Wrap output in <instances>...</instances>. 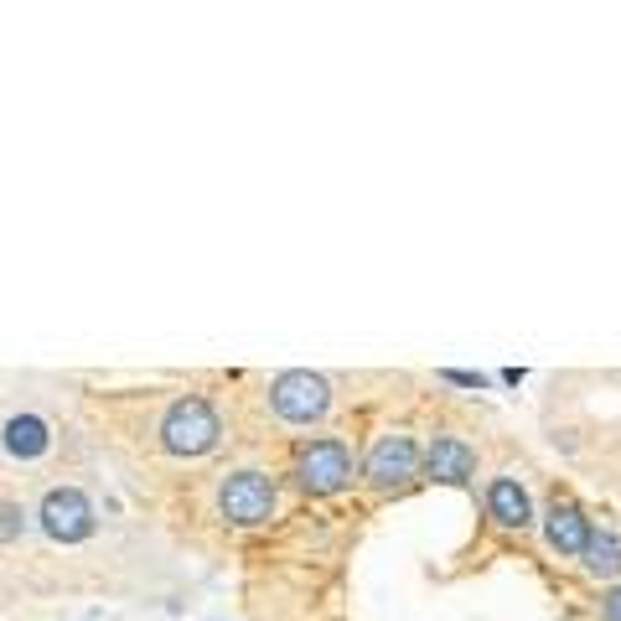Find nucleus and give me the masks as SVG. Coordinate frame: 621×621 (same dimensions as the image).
<instances>
[{
    "label": "nucleus",
    "instance_id": "f257e3e1",
    "mask_svg": "<svg viewBox=\"0 0 621 621\" xmlns=\"http://www.w3.org/2000/svg\"><path fill=\"white\" fill-rule=\"evenodd\" d=\"M223 435V420L218 409L202 399V394H181L166 414H161V446L172 456H208Z\"/></svg>",
    "mask_w": 621,
    "mask_h": 621
},
{
    "label": "nucleus",
    "instance_id": "f03ea898",
    "mask_svg": "<svg viewBox=\"0 0 621 621\" xmlns=\"http://www.w3.org/2000/svg\"><path fill=\"white\" fill-rule=\"evenodd\" d=\"M348 482H352V450L337 435H321V441L301 446V456H295V487L301 492L331 497V492H342Z\"/></svg>",
    "mask_w": 621,
    "mask_h": 621
},
{
    "label": "nucleus",
    "instance_id": "7ed1b4c3",
    "mask_svg": "<svg viewBox=\"0 0 621 621\" xmlns=\"http://www.w3.org/2000/svg\"><path fill=\"white\" fill-rule=\"evenodd\" d=\"M420 466H425V456L414 446V435L388 430V435L373 441L368 461H363V477H368V487H378V492H399V487H409L420 477Z\"/></svg>",
    "mask_w": 621,
    "mask_h": 621
},
{
    "label": "nucleus",
    "instance_id": "20e7f679",
    "mask_svg": "<svg viewBox=\"0 0 621 621\" xmlns=\"http://www.w3.org/2000/svg\"><path fill=\"white\" fill-rule=\"evenodd\" d=\"M270 405L280 420H291V425H310V420H321L331 409V384L321 378V373L310 368H291L280 373L270 384Z\"/></svg>",
    "mask_w": 621,
    "mask_h": 621
},
{
    "label": "nucleus",
    "instance_id": "39448f33",
    "mask_svg": "<svg viewBox=\"0 0 621 621\" xmlns=\"http://www.w3.org/2000/svg\"><path fill=\"white\" fill-rule=\"evenodd\" d=\"M274 503H280V492H274V482L265 471H233L229 482L218 487V513L238 528H254V524H265V518H274Z\"/></svg>",
    "mask_w": 621,
    "mask_h": 621
},
{
    "label": "nucleus",
    "instance_id": "423d86ee",
    "mask_svg": "<svg viewBox=\"0 0 621 621\" xmlns=\"http://www.w3.org/2000/svg\"><path fill=\"white\" fill-rule=\"evenodd\" d=\"M37 518H42V534H47V539H58V543H83L98 528L94 503H89L78 487H52V492L42 497Z\"/></svg>",
    "mask_w": 621,
    "mask_h": 621
},
{
    "label": "nucleus",
    "instance_id": "0eeeda50",
    "mask_svg": "<svg viewBox=\"0 0 621 621\" xmlns=\"http://www.w3.org/2000/svg\"><path fill=\"white\" fill-rule=\"evenodd\" d=\"M425 471L446 487H466L477 477V450L466 446V441H456V435H435L425 450Z\"/></svg>",
    "mask_w": 621,
    "mask_h": 621
},
{
    "label": "nucleus",
    "instance_id": "6e6552de",
    "mask_svg": "<svg viewBox=\"0 0 621 621\" xmlns=\"http://www.w3.org/2000/svg\"><path fill=\"white\" fill-rule=\"evenodd\" d=\"M590 528H596V524H590V518H585L570 497H554L549 518H543V539H549V549H560V554H575V560H581Z\"/></svg>",
    "mask_w": 621,
    "mask_h": 621
},
{
    "label": "nucleus",
    "instance_id": "1a4fd4ad",
    "mask_svg": "<svg viewBox=\"0 0 621 621\" xmlns=\"http://www.w3.org/2000/svg\"><path fill=\"white\" fill-rule=\"evenodd\" d=\"M487 513H492L503 528H528L534 524V503H528V492H524L518 477H497V482L487 487Z\"/></svg>",
    "mask_w": 621,
    "mask_h": 621
},
{
    "label": "nucleus",
    "instance_id": "9d476101",
    "mask_svg": "<svg viewBox=\"0 0 621 621\" xmlns=\"http://www.w3.org/2000/svg\"><path fill=\"white\" fill-rule=\"evenodd\" d=\"M47 446H52V430H47V420H37V414H16V420H5V450H11V456H21V461H37Z\"/></svg>",
    "mask_w": 621,
    "mask_h": 621
},
{
    "label": "nucleus",
    "instance_id": "9b49d317",
    "mask_svg": "<svg viewBox=\"0 0 621 621\" xmlns=\"http://www.w3.org/2000/svg\"><path fill=\"white\" fill-rule=\"evenodd\" d=\"M581 564L590 570V575L611 581V575L621 570V539L611 534V528H590V539H585V549H581Z\"/></svg>",
    "mask_w": 621,
    "mask_h": 621
},
{
    "label": "nucleus",
    "instance_id": "f8f14e48",
    "mask_svg": "<svg viewBox=\"0 0 621 621\" xmlns=\"http://www.w3.org/2000/svg\"><path fill=\"white\" fill-rule=\"evenodd\" d=\"M21 528H26V513H21V503H0V543H16Z\"/></svg>",
    "mask_w": 621,
    "mask_h": 621
},
{
    "label": "nucleus",
    "instance_id": "ddd939ff",
    "mask_svg": "<svg viewBox=\"0 0 621 621\" xmlns=\"http://www.w3.org/2000/svg\"><path fill=\"white\" fill-rule=\"evenodd\" d=\"M441 378H446V384H456V388H487L482 373H466V368H446Z\"/></svg>",
    "mask_w": 621,
    "mask_h": 621
},
{
    "label": "nucleus",
    "instance_id": "4468645a",
    "mask_svg": "<svg viewBox=\"0 0 621 621\" xmlns=\"http://www.w3.org/2000/svg\"><path fill=\"white\" fill-rule=\"evenodd\" d=\"M601 621H621V585H611L601 596Z\"/></svg>",
    "mask_w": 621,
    "mask_h": 621
}]
</instances>
